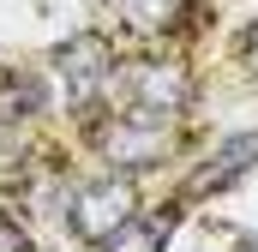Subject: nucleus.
<instances>
[{
	"instance_id": "nucleus-6",
	"label": "nucleus",
	"mask_w": 258,
	"mask_h": 252,
	"mask_svg": "<svg viewBox=\"0 0 258 252\" xmlns=\"http://www.w3.org/2000/svg\"><path fill=\"white\" fill-rule=\"evenodd\" d=\"M162 234H168V216H126L102 240V252H162Z\"/></svg>"
},
{
	"instance_id": "nucleus-2",
	"label": "nucleus",
	"mask_w": 258,
	"mask_h": 252,
	"mask_svg": "<svg viewBox=\"0 0 258 252\" xmlns=\"http://www.w3.org/2000/svg\"><path fill=\"white\" fill-rule=\"evenodd\" d=\"M54 72H60V84H66V102L84 114V108H96V96L114 84V48H108L96 30H84V36L60 42Z\"/></svg>"
},
{
	"instance_id": "nucleus-9",
	"label": "nucleus",
	"mask_w": 258,
	"mask_h": 252,
	"mask_svg": "<svg viewBox=\"0 0 258 252\" xmlns=\"http://www.w3.org/2000/svg\"><path fill=\"white\" fill-rule=\"evenodd\" d=\"M0 252H30V234H24L6 210H0Z\"/></svg>"
},
{
	"instance_id": "nucleus-3",
	"label": "nucleus",
	"mask_w": 258,
	"mask_h": 252,
	"mask_svg": "<svg viewBox=\"0 0 258 252\" xmlns=\"http://www.w3.org/2000/svg\"><path fill=\"white\" fill-rule=\"evenodd\" d=\"M126 216H138V192H132L126 174H102V180L72 192V234L78 240H96L102 246Z\"/></svg>"
},
{
	"instance_id": "nucleus-5",
	"label": "nucleus",
	"mask_w": 258,
	"mask_h": 252,
	"mask_svg": "<svg viewBox=\"0 0 258 252\" xmlns=\"http://www.w3.org/2000/svg\"><path fill=\"white\" fill-rule=\"evenodd\" d=\"M252 162H258V132H234L222 150H210V162H204V168H192L186 198H204V192H216V186H228V180H240Z\"/></svg>"
},
{
	"instance_id": "nucleus-7",
	"label": "nucleus",
	"mask_w": 258,
	"mask_h": 252,
	"mask_svg": "<svg viewBox=\"0 0 258 252\" xmlns=\"http://www.w3.org/2000/svg\"><path fill=\"white\" fill-rule=\"evenodd\" d=\"M114 6H120V18L132 30H174L186 0H114Z\"/></svg>"
},
{
	"instance_id": "nucleus-1",
	"label": "nucleus",
	"mask_w": 258,
	"mask_h": 252,
	"mask_svg": "<svg viewBox=\"0 0 258 252\" xmlns=\"http://www.w3.org/2000/svg\"><path fill=\"white\" fill-rule=\"evenodd\" d=\"M186 102H192V72L180 60H144L120 84V114L126 120L174 126V114H186Z\"/></svg>"
},
{
	"instance_id": "nucleus-8",
	"label": "nucleus",
	"mask_w": 258,
	"mask_h": 252,
	"mask_svg": "<svg viewBox=\"0 0 258 252\" xmlns=\"http://www.w3.org/2000/svg\"><path fill=\"white\" fill-rule=\"evenodd\" d=\"M24 180V144L6 132V120H0V186H18Z\"/></svg>"
},
{
	"instance_id": "nucleus-10",
	"label": "nucleus",
	"mask_w": 258,
	"mask_h": 252,
	"mask_svg": "<svg viewBox=\"0 0 258 252\" xmlns=\"http://www.w3.org/2000/svg\"><path fill=\"white\" fill-rule=\"evenodd\" d=\"M240 60H246V66H252V72H258V24H252V30H246V36H240Z\"/></svg>"
},
{
	"instance_id": "nucleus-4",
	"label": "nucleus",
	"mask_w": 258,
	"mask_h": 252,
	"mask_svg": "<svg viewBox=\"0 0 258 252\" xmlns=\"http://www.w3.org/2000/svg\"><path fill=\"white\" fill-rule=\"evenodd\" d=\"M168 144H174V126H156V120H126V114H114V120L96 132V150H102L108 162H120V168L162 162V156H168Z\"/></svg>"
}]
</instances>
